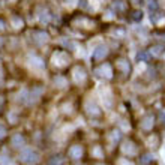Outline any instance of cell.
<instances>
[{"label":"cell","instance_id":"cell-13","mask_svg":"<svg viewBox=\"0 0 165 165\" xmlns=\"http://www.w3.org/2000/svg\"><path fill=\"white\" fill-rule=\"evenodd\" d=\"M0 165H14L9 156H0Z\"/></svg>","mask_w":165,"mask_h":165},{"label":"cell","instance_id":"cell-24","mask_svg":"<svg viewBox=\"0 0 165 165\" xmlns=\"http://www.w3.org/2000/svg\"><path fill=\"white\" fill-rule=\"evenodd\" d=\"M3 27H5V26H3V23H2V21H0V30H2Z\"/></svg>","mask_w":165,"mask_h":165},{"label":"cell","instance_id":"cell-26","mask_svg":"<svg viewBox=\"0 0 165 165\" xmlns=\"http://www.w3.org/2000/svg\"><path fill=\"white\" fill-rule=\"evenodd\" d=\"M0 44H2V39H0Z\"/></svg>","mask_w":165,"mask_h":165},{"label":"cell","instance_id":"cell-11","mask_svg":"<svg viewBox=\"0 0 165 165\" xmlns=\"http://www.w3.org/2000/svg\"><path fill=\"white\" fill-rule=\"evenodd\" d=\"M62 162H63V158H62L60 155H56V156H53V158L50 159L48 165H62Z\"/></svg>","mask_w":165,"mask_h":165},{"label":"cell","instance_id":"cell-8","mask_svg":"<svg viewBox=\"0 0 165 165\" xmlns=\"http://www.w3.org/2000/svg\"><path fill=\"white\" fill-rule=\"evenodd\" d=\"M117 68H119V69H122L123 71V72H129V63L126 62V60H123V59H120L119 62H117Z\"/></svg>","mask_w":165,"mask_h":165},{"label":"cell","instance_id":"cell-2","mask_svg":"<svg viewBox=\"0 0 165 165\" xmlns=\"http://www.w3.org/2000/svg\"><path fill=\"white\" fill-rule=\"evenodd\" d=\"M107 54H108V50H107V47H105V45H99V47H96L95 51H93V57L98 59V60H102Z\"/></svg>","mask_w":165,"mask_h":165},{"label":"cell","instance_id":"cell-9","mask_svg":"<svg viewBox=\"0 0 165 165\" xmlns=\"http://www.w3.org/2000/svg\"><path fill=\"white\" fill-rule=\"evenodd\" d=\"M149 59H150V54L146 53V51H140V53H137V60H138V62H147Z\"/></svg>","mask_w":165,"mask_h":165},{"label":"cell","instance_id":"cell-17","mask_svg":"<svg viewBox=\"0 0 165 165\" xmlns=\"http://www.w3.org/2000/svg\"><path fill=\"white\" fill-rule=\"evenodd\" d=\"M119 165H134L131 161H128V159H120L119 161Z\"/></svg>","mask_w":165,"mask_h":165},{"label":"cell","instance_id":"cell-27","mask_svg":"<svg viewBox=\"0 0 165 165\" xmlns=\"http://www.w3.org/2000/svg\"><path fill=\"white\" fill-rule=\"evenodd\" d=\"M164 39H165V36H164Z\"/></svg>","mask_w":165,"mask_h":165},{"label":"cell","instance_id":"cell-23","mask_svg":"<svg viewBox=\"0 0 165 165\" xmlns=\"http://www.w3.org/2000/svg\"><path fill=\"white\" fill-rule=\"evenodd\" d=\"M80 2H81V3H80V5H81V6H83V8H84V6H86V0H80Z\"/></svg>","mask_w":165,"mask_h":165},{"label":"cell","instance_id":"cell-12","mask_svg":"<svg viewBox=\"0 0 165 165\" xmlns=\"http://www.w3.org/2000/svg\"><path fill=\"white\" fill-rule=\"evenodd\" d=\"M161 53H162V47L161 45H155V47L150 48V54L152 56H161Z\"/></svg>","mask_w":165,"mask_h":165},{"label":"cell","instance_id":"cell-1","mask_svg":"<svg viewBox=\"0 0 165 165\" xmlns=\"http://www.w3.org/2000/svg\"><path fill=\"white\" fill-rule=\"evenodd\" d=\"M20 159L24 164H36L39 161V153L36 150H32V149H24L20 155Z\"/></svg>","mask_w":165,"mask_h":165},{"label":"cell","instance_id":"cell-21","mask_svg":"<svg viewBox=\"0 0 165 165\" xmlns=\"http://www.w3.org/2000/svg\"><path fill=\"white\" fill-rule=\"evenodd\" d=\"M93 153H95L96 156H101V149H99V147H96L95 150H93Z\"/></svg>","mask_w":165,"mask_h":165},{"label":"cell","instance_id":"cell-16","mask_svg":"<svg viewBox=\"0 0 165 165\" xmlns=\"http://www.w3.org/2000/svg\"><path fill=\"white\" fill-rule=\"evenodd\" d=\"M39 62H41L39 59H33V63H32V62H30V63H32L33 66H38V68H42V66H44V63H39Z\"/></svg>","mask_w":165,"mask_h":165},{"label":"cell","instance_id":"cell-20","mask_svg":"<svg viewBox=\"0 0 165 165\" xmlns=\"http://www.w3.org/2000/svg\"><path fill=\"white\" fill-rule=\"evenodd\" d=\"M5 134H6V129H5V126H2V125H0V138H3V137H5Z\"/></svg>","mask_w":165,"mask_h":165},{"label":"cell","instance_id":"cell-4","mask_svg":"<svg viewBox=\"0 0 165 165\" xmlns=\"http://www.w3.org/2000/svg\"><path fill=\"white\" fill-rule=\"evenodd\" d=\"M83 155V149L80 146H72L69 149V156L72 158V159H80Z\"/></svg>","mask_w":165,"mask_h":165},{"label":"cell","instance_id":"cell-15","mask_svg":"<svg viewBox=\"0 0 165 165\" xmlns=\"http://www.w3.org/2000/svg\"><path fill=\"white\" fill-rule=\"evenodd\" d=\"M153 159V156L152 155H144L143 156V159H141V164H147V162H150Z\"/></svg>","mask_w":165,"mask_h":165},{"label":"cell","instance_id":"cell-18","mask_svg":"<svg viewBox=\"0 0 165 165\" xmlns=\"http://www.w3.org/2000/svg\"><path fill=\"white\" fill-rule=\"evenodd\" d=\"M141 17H143V14H141V12H138V11H137V12H134V20H137V21H138V20H141Z\"/></svg>","mask_w":165,"mask_h":165},{"label":"cell","instance_id":"cell-3","mask_svg":"<svg viewBox=\"0 0 165 165\" xmlns=\"http://www.w3.org/2000/svg\"><path fill=\"white\" fill-rule=\"evenodd\" d=\"M12 146L15 147V149H20V147H23L24 146V137L23 135H20V134H15L14 137H12Z\"/></svg>","mask_w":165,"mask_h":165},{"label":"cell","instance_id":"cell-10","mask_svg":"<svg viewBox=\"0 0 165 165\" xmlns=\"http://www.w3.org/2000/svg\"><path fill=\"white\" fill-rule=\"evenodd\" d=\"M122 149H123V152H125V153H128V155H132V153H135V152H137V149L134 147V144H132V143H126Z\"/></svg>","mask_w":165,"mask_h":165},{"label":"cell","instance_id":"cell-25","mask_svg":"<svg viewBox=\"0 0 165 165\" xmlns=\"http://www.w3.org/2000/svg\"><path fill=\"white\" fill-rule=\"evenodd\" d=\"M132 3H140V0H132Z\"/></svg>","mask_w":165,"mask_h":165},{"label":"cell","instance_id":"cell-7","mask_svg":"<svg viewBox=\"0 0 165 165\" xmlns=\"http://www.w3.org/2000/svg\"><path fill=\"white\" fill-rule=\"evenodd\" d=\"M96 72H102L101 75H105L107 78H111V68H110V65H104L102 68H99Z\"/></svg>","mask_w":165,"mask_h":165},{"label":"cell","instance_id":"cell-22","mask_svg":"<svg viewBox=\"0 0 165 165\" xmlns=\"http://www.w3.org/2000/svg\"><path fill=\"white\" fill-rule=\"evenodd\" d=\"M161 119H162L164 123H165V111H161Z\"/></svg>","mask_w":165,"mask_h":165},{"label":"cell","instance_id":"cell-19","mask_svg":"<svg viewBox=\"0 0 165 165\" xmlns=\"http://www.w3.org/2000/svg\"><path fill=\"white\" fill-rule=\"evenodd\" d=\"M113 138H114L116 141H119V140H120V132H117V131H114V132H113Z\"/></svg>","mask_w":165,"mask_h":165},{"label":"cell","instance_id":"cell-6","mask_svg":"<svg viewBox=\"0 0 165 165\" xmlns=\"http://www.w3.org/2000/svg\"><path fill=\"white\" fill-rule=\"evenodd\" d=\"M74 77H75V80L77 81H84V78H86V71L83 69V68H77L75 71H74Z\"/></svg>","mask_w":165,"mask_h":165},{"label":"cell","instance_id":"cell-14","mask_svg":"<svg viewBox=\"0 0 165 165\" xmlns=\"http://www.w3.org/2000/svg\"><path fill=\"white\" fill-rule=\"evenodd\" d=\"M147 6H149V9H150V11H156V8H158V5H156L155 0H149Z\"/></svg>","mask_w":165,"mask_h":165},{"label":"cell","instance_id":"cell-5","mask_svg":"<svg viewBox=\"0 0 165 165\" xmlns=\"http://www.w3.org/2000/svg\"><path fill=\"white\" fill-rule=\"evenodd\" d=\"M152 126H153V117L152 116H146L143 119V122H141V128L149 131V129H152Z\"/></svg>","mask_w":165,"mask_h":165}]
</instances>
